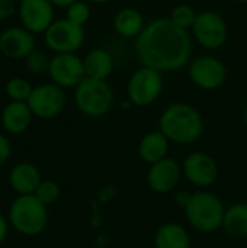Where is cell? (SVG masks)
Returning <instances> with one entry per match:
<instances>
[{"label": "cell", "instance_id": "6da1fadb", "mask_svg": "<svg viewBox=\"0 0 247 248\" xmlns=\"http://www.w3.org/2000/svg\"><path fill=\"white\" fill-rule=\"evenodd\" d=\"M135 55L143 67L160 73L179 71L191 62L192 35L170 17H156L135 38Z\"/></svg>", "mask_w": 247, "mask_h": 248}, {"label": "cell", "instance_id": "7a4b0ae2", "mask_svg": "<svg viewBox=\"0 0 247 248\" xmlns=\"http://www.w3.org/2000/svg\"><path fill=\"white\" fill-rule=\"evenodd\" d=\"M205 129L201 112L185 102L170 103L159 118V131L173 144L188 145L197 142Z\"/></svg>", "mask_w": 247, "mask_h": 248}, {"label": "cell", "instance_id": "3957f363", "mask_svg": "<svg viewBox=\"0 0 247 248\" xmlns=\"http://www.w3.org/2000/svg\"><path fill=\"white\" fill-rule=\"evenodd\" d=\"M183 211L188 224L202 234H211L223 228L226 206L217 195L208 190L192 193Z\"/></svg>", "mask_w": 247, "mask_h": 248}, {"label": "cell", "instance_id": "277c9868", "mask_svg": "<svg viewBox=\"0 0 247 248\" xmlns=\"http://www.w3.org/2000/svg\"><path fill=\"white\" fill-rule=\"evenodd\" d=\"M7 219L16 232L25 237H36L48 225V206L39 202L35 195L16 196L10 203Z\"/></svg>", "mask_w": 247, "mask_h": 248}, {"label": "cell", "instance_id": "5b68a950", "mask_svg": "<svg viewBox=\"0 0 247 248\" xmlns=\"http://www.w3.org/2000/svg\"><path fill=\"white\" fill-rule=\"evenodd\" d=\"M115 102L112 86L106 80L84 78L74 89V105L89 118H100L111 112Z\"/></svg>", "mask_w": 247, "mask_h": 248}, {"label": "cell", "instance_id": "8992f818", "mask_svg": "<svg viewBox=\"0 0 247 248\" xmlns=\"http://www.w3.org/2000/svg\"><path fill=\"white\" fill-rule=\"evenodd\" d=\"M165 89L163 73L143 67L135 70L127 83V96L130 103L138 108H147L159 100Z\"/></svg>", "mask_w": 247, "mask_h": 248}, {"label": "cell", "instance_id": "52a82bcc", "mask_svg": "<svg viewBox=\"0 0 247 248\" xmlns=\"http://www.w3.org/2000/svg\"><path fill=\"white\" fill-rule=\"evenodd\" d=\"M192 38L205 49H220L229 38L226 19L215 10H201L191 29Z\"/></svg>", "mask_w": 247, "mask_h": 248}, {"label": "cell", "instance_id": "ba28073f", "mask_svg": "<svg viewBox=\"0 0 247 248\" xmlns=\"http://www.w3.org/2000/svg\"><path fill=\"white\" fill-rule=\"evenodd\" d=\"M84 28L68 19H55L44 33L45 45L54 54H76L84 44Z\"/></svg>", "mask_w": 247, "mask_h": 248}, {"label": "cell", "instance_id": "9c48e42d", "mask_svg": "<svg viewBox=\"0 0 247 248\" xmlns=\"http://www.w3.org/2000/svg\"><path fill=\"white\" fill-rule=\"evenodd\" d=\"M191 81L201 90L213 92L220 89L227 78L226 64L215 55H199L191 60L188 67Z\"/></svg>", "mask_w": 247, "mask_h": 248}, {"label": "cell", "instance_id": "30bf717a", "mask_svg": "<svg viewBox=\"0 0 247 248\" xmlns=\"http://www.w3.org/2000/svg\"><path fill=\"white\" fill-rule=\"evenodd\" d=\"M26 103L35 118L52 119L61 115L66 108L67 99L64 89L51 81L33 87Z\"/></svg>", "mask_w": 247, "mask_h": 248}, {"label": "cell", "instance_id": "8fae6325", "mask_svg": "<svg viewBox=\"0 0 247 248\" xmlns=\"http://www.w3.org/2000/svg\"><path fill=\"white\" fill-rule=\"evenodd\" d=\"M48 76L63 89H76L86 78L83 58L77 54H54L49 60Z\"/></svg>", "mask_w": 247, "mask_h": 248}, {"label": "cell", "instance_id": "7c38bea8", "mask_svg": "<svg viewBox=\"0 0 247 248\" xmlns=\"http://www.w3.org/2000/svg\"><path fill=\"white\" fill-rule=\"evenodd\" d=\"M183 177L198 189L211 187L218 179L217 161L204 151H192L182 163Z\"/></svg>", "mask_w": 247, "mask_h": 248}, {"label": "cell", "instance_id": "4fadbf2b", "mask_svg": "<svg viewBox=\"0 0 247 248\" xmlns=\"http://www.w3.org/2000/svg\"><path fill=\"white\" fill-rule=\"evenodd\" d=\"M182 177V164L172 157H166L165 160L148 167L146 180L150 190L157 195H167L176 190Z\"/></svg>", "mask_w": 247, "mask_h": 248}, {"label": "cell", "instance_id": "5bb4252c", "mask_svg": "<svg viewBox=\"0 0 247 248\" xmlns=\"http://www.w3.org/2000/svg\"><path fill=\"white\" fill-rule=\"evenodd\" d=\"M54 4L49 0H25L19 4V19L29 32L45 33L54 19Z\"/></svg>", "mask_w": 247, "mask_h": 248}, {"label": "cell", "instance_id": "9a60e30c", "mask_svg": "<svg viewBox=\"0 0 247 248\" xmlns=\"http://www.w3.org/2000/svg\"><path fill=\"white\" fill-rule=\"evenodd\" d=\"M35 51V36L23 26H10L0 33V52L10 60H25Z\"/></svg>", "mask_w": 247, "mask_h": 248}, {"label": "cell", "instance_id": "2e32d148", "mask_svg": "<svg viewBox=\"0 0 247 248\" xmlns=\"http://www.w3.org/2000/svg\"><path fill=\"white\" fill-rule=\"evenodd\" d=\"M41 182L42 176L39 169L29 161L15 164L9 173V185L17 196L33 195Z\"/></svg>", "mask_w": 247, "mask_h": 248}, {"label": "cell", "instance_id": "e0dca14e", "mask_svg": "<svg viewBox=\"0 0 247 248\" xmlns=\"http://www.w3.org/2000/svg\"><path fill=\"white\" fill-rule=\"evenodd\" d=\"M32 112L26 102H10L1 112V126L12 135H19L28 131L32 124Z\"/></svg>", "mask_w": 247, "mask_h": 248}, {"label": "cell", "instance_id": "ac0fdd59", "mask_svg": "<svg viewBox=\"0 0 247 248\" xmlns=\"http://www.w3.org/2000/svg\"><path fill=\"white\" fill-rule=\"evenodd\" d=\"M170 141L157 129L146 134L138 142V155L148 166L169 157Z\"/></svg>", "mask_w": 247, "mask_h": 248}, {"label": "cell", "instance_id": "d6986e66", "mask_svg": "<svg viewBox=\"0 0 247 248\" xmlns=\"http://www.w3.org/2000/svg\"><path fill=\"white\" fill-rule=\"evenodd\" d=\"M154 248H191L192 240L188 230L178 222H166L162 224L154 237Z\"/></svg>", "mask_w": 247, "mask_h": 248}, {"label": "cell", "instance_id": "ffe728a7", "mask_svg": "<svg viewBox=\"0 0 247 248\" xmlns=\"http://www.w3.org/2000/svg\"><path fill=\"white\" fill-rule=\"evenodd\" d=\"M83 64L86 77L93 80H108L115 67L112 54L103 48H95L89 51L83 58Z\"/></svg>", "mask_w": 247, "mask_h": 248}, {"label": "cell", "instance_id": "44dd1931", "mask_svg": "<svg viewBox=\"0 0 247 248\" xmlns=\"http://www.w3.org/2000/svg\"><path fill=\"white\" fill-rule=\"evenodd\" d=\"M146 25L143 13L134 7H124L114 16V29L122 38H137Z\"/></svg>", "mask_w": 247, "mask_h": 248}, {"label": "cell", "instance_id": "7402d4cb", "mask_svg": "<svg viewBox=\"0 0 247 248\" xmlns=\"http://www.w3.org/2000/svg\"><path fill=\"white\" fill-rule=\"evenodd\" d=\"M223 230L227 235L236 240L247 238V203L237 202L226 208Z\"/></svg>", "mask_w": 247, "mask_h": 248}, {"label": "cell", "instance_id": "603a6c76", "mask_svg": "<svg viewBox=\"0 0 247 248\" xmlns=\"http://www.w3.org/2000/svg\"><path fill=\"white\" fill-rule=\"evenodd\" d=\"M32 84L22 77H13L6 83V94L10 102H26L32 93Z\"/></svg>", "mask_w": 247, "mask_h": 248}, {"label": "cell", "instance_id": "cb8c5ba5", "mask_svg": "<svg viewBox=\"0 0 247 248\" xmlns=\"http://www.w3.org/2000/svg\"><path fill=\"white\" fill-rule=\"evenodd\" d=\"M197 16H198V12L191 4H185L183 3V4L175 6L172 9V12H170V16L169 17H170V20L176 26H179V28L191 32V29H192V26L195 23Z\"/></svg>", "mask_w": 247, "mask_h": 248}, {"label": "cell", "instance_id": "d4e9b609", "mask_svg": "<svg viewBox=\"0 0 247 248\" xmlns=\"http://www.w3.org/2000/svg\"><path fill=\"white\" fill-rule=\"evenodd\" d=\"M33 195L45 206H51V205H54L60 199L61 189H60L57 182L49 180V179H45V180L42 179V182L39 183V186L36 187Z\"/></svg>", "mask_w": 247, "mask_h": 248}, {"label": "cell", "instance_id": "484cf974", "mask_svg": "<svg viewBox=\"0 0 247 248\" xmlns=\"http://www.w3.org/2000/svg\"><path fill=\"white\" fill-rule=\"evenodd\" d=\"M90 13V6L86 0H77L66 7V19L79 26H84L89 22Z\"/></svg>", "mask_w": 247, "mask_h": 248}, {"label": "cell", "instance_id": "4316f807", "mask_svg": "<svg viewBox=\"0 0 247 248\" xmlns=\"http://www.w3.org/2000/svg\"><path fill=\"white\" fill-rule=\"evenodd\" d=\"M49 60L48 55L42 51H33L31 52L26 58H25V65L26 70L32 74H42V73H48V65H49Z\"/></svg>", "mask_w": 247, "mask_h": 248}, {"label": "cell", "instance_id": "83f0119b", "mask_svg": "<svg viewBox=\"0 0 247 248\" xmlns=\"http://www.w3.org/2000/svg\"><path fill=\"white\" fill-rule=\"evenodd\" d=\"M12 155V145L4 134H0V166L6 164Z\"/></svg>", "mask_w": 247, "mask_h": 248}, {"label": "cell", "instance_id": "f1b7e54d", "mask_svg": "<svg viewBox=\"0 0 247 248\" xmlns=\"http://www.w3.org/2000/svg\"><path fill=\"white\" fill-rule=\"evenodd\" d=\"M16 1L15 0H0V20L9 19L16 12Z\"/></svg>", "mask_w": 247, "mask_h": 248}, {"label": "cell", "instance_id": "f546056e", "mask_svg": "<svg viewBox=\"0 0 247 248\" xmlns=\"http://www.w3.org/2000/svg\"><path fill=\"white\" fill-rule=\"evenodd\" d=\"M189 199H191V193H188V192H185V190H181V192H178V193L175 195V203H176L181 209H185V208H186Z\"/></svg>", "mask_w": 247, "mask_h": 248}, {"label": "cell", "instance_id": "4dcf8cb0", "mask_svg": "<svg viewBox=\"0 0 247 248\" xmlns=\"http://www.w3.org/2000/svg\"><path fill=\"white\" fill-rule=\"evenodd\" d=\"M9 227H10V224H9V219L0 214V244H1V243H4V240L7 238V234H9Z\"/></svg>", "mask_w": 247, "mask_h": 248}, {"label": "cell", "instance_id": "1f68e13d", "mask_svg": "<svg viewBox=\"0 0 247 248\" xmlns=\"http://www.w3.org/2000/svg\"><path fill=\"white\" fill-rule=\"evenodd\" d=\"M55 7H67V6H70L71 3H74V1H77V0H49Z\"/></svg>", "mask_w": 247, "mask_h": 248}, {"label": "cell", "instance_id": "d6a6232c", "mask_svg": "<svg viewBox=\"0 0 247 248\" xmlns=\"http://www.w3.org/2000/svg\"><path fill=\"white\" fill-rule=\"evenodd\" d=\"M87 3H93V4H105V3H109L112 0H86Z\"/></svg>", "mask_w": 247, "mask_h": 248}, {"label": "cell", "instance_id": "836d02e7", "mask_svg": "<svg viewBox=\"0 0 247 248\" xmlns=\"http://www.w3.org/2000/svg\"><path fill=\"white\" fill-rule=\"evenodd\" d=\"M243 122H245V125L247 126V102L246 105H245V109H243Z\"/></svg>", "mask_w": 247, "mask_h": 248}, {"label": "cell", "instance_id": "e575fe53", "mask_svg": "<svg viewBox=\"0 0 247 248\" xmlns=\"http://www.w3.org/2000/svg\"><path fill=\"white\" fill-rule=\"evenodd\" d=\"M233 1H237V3H247V0H233Z\"/></svg>", "mask_w": 247, "mask_h": 248}, {"label": "cell", "instance_id": "d590c367", "mask_svg": "<svg viewBox=\"0 0 247 248\" xmlns=\"http://www.w3.org/2000/svg\"><path fill=\"white\" fill-rule=\"evenodd\" d=\"M15 1H16V3H17V4H20V3H23V1H25V0H15Z\"/></svg>", "mask_w": 247, "mask_h": 248}, {"label": "cell", "instance_id": "8d00e7d4", "mask_svg": "<svg viewBox=\"0 0 247 248\" xmlns=\"http://www.w3.org/2000/svg\"><path fill=\"white\" fill-rule=\"evenodd\" d=\"M246 203H247V202H246Z\"/></svg>", "mask_w": 247, "mask_h": 248}]
</instances>
